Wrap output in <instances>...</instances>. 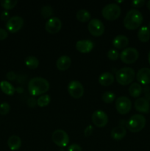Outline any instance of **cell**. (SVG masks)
Here are the masks:
<instances>
[{"label":"cell","instance_id":"8","mask_svg":"<svg viewBox=\"0 0 150 151\" xmlns=\"http://www.w3.org/2000/svg\"><path fill=\"white\" fill-rule=\"evenodd\" d=\"M88 29L90 33L95 37L101 36L104 32V25L99 19H91L88 24Z\"/></svg>","mask_w":150,"mask_h":151},{"label":"cell","instance_id":"42","mask_svg":"<svg viewBox=\"0 0 150 151\" xmlns=\"http://www.w3.org/2000/svg\"><path fill=\"white\" fill-rule=\"evenodd\" d=\"M149 29H150V22L149 23Z\"/></svg>","mask_w":150,"mask_h":151},{"label":"cell","instance_id":"26","mask_svg":"<svg viewBox=\"0 0 150 151\" xmlns=\"http://www.w3.org/2000/svg\"><path fill=\"white\" fill-rule=\"evenodd\" d=\"M25 65L27 66L29 69H35L38 68L39 66V60L35 56H27L25 58Z\"/></svg>","mask_w":150,"mask_h":151},{"label":"cell","instance_id":"7","mask_svg":"<svg viewBox=\"0 0 150 151\" xmlns=\"http://www.w3.org/2000/svg\"><path fill=\"white\" fill-rule=\"evenodd\" d=\"M51 139L53 142L60 147H65L69 145V137L67 133L63 130L57 129L52 133Z\"/></svg>","mask_w":150,"mask_h":151},{"label":"cell","instance_id":"30","mask_svg":"<svg viewBox=\"0 0 150 151\" xmlns=\"http://www.w3.org/2000/svg\"><path fill=\"white\" fill-rule=\"evenodd\" d=\"M116 100V95L111 91H105L102 94V100L106 103H111Z\"/></svg>","mask_w":150,"mask_h":151},{"label":"cell","instance_id":"38","mask_svg":"<svg viewBox=\"0 0 150 151\" xmlns=\"http://www.w3.org/2000/svg\"><path fill=\"white\" fill-rule=\"evenodd\" d=\"M8 36L7 30L3 28H0V40H4Z\"/></svg>","mask_w":150,"mask_h":151},{"label":"cell","instance_id":"19","mask_svg":"<svg viewBox=\"0 0 150 151\" xmlns=\"http://www.w3.org/2000/svg\"><path fill=\"white\" fill-rule=\"evenodd\" d=\"M115 78L110 72H104L99 77V83L104 86H109L114 82Z\"/></svg>","mask_w":150,"mask_h":151},{"label":"cell","instance_id":"15","mask_svg":"<svg viewBox=\"0 0 150 151\" xmlns=\"http://www.w3.org/2000/svg\"><path fill=\"white\" fill-rule=\"evenodd\" d=\"M137 80L143 85L150 83V69L147 67L141 68L137 72Z\"/></svg>","mask_w":150,"mask_h":151},{"label":"cell","instance_id":"25","mask_svg":"<svg viewBox=\"0 0 150 151\" xmlns=\"http://www.w3.org/2000/svg\"><path fill=\"white\" fill-rule=\"evenodd\" d=\"M76 19L81 22H86L89 21L91 18V15L88 10L85 9H81L76 12Z\"/></svg>","mask_w":150,"mask_h":151},{"label":"cell","instance_id":"16","mask_svg":"<svg viewBox=\"0 0 150 151\" xmlns=\"http://www.w3.org/2000/svg\"><path fill=\"white\" fill-rule=\"evenodd\" d=\"M76 49L81 53H88L94 48V44L91 40H79L76 43Z\"/></svg>","mask_w":150,"mask_h":151},{"label":"cell","instance_id":"3","mask_svg":"<svg viewBox=\"0 0 150 151\" xmlns=\"http://www.w3.org/2000/svg\"><path fill=\"white\" fill-rule=\"evenodd\" d=\"M135 72L131 67H123L119 69L116 73V81L120 85L126 86L133 82Z\"/></svg>","mask_w":150,"mask_h":151},{"label":"cell","instance_id":"41","mask_svg":"<svg viewBox=\"0 0 150 151\" xmlns=\"http://www.w3.org/2000/svg\"><path fill=\"white\" fill-rule=\"evenodd\" d=\"M148 60H149V63L150 64V50L148 53Z\"/></svg>","mask_w":150,"mask_h":151},{"label":"cell","instance_id":"37","mask_svg":"<svg viewBox=\"0 0 150 151\" xmlns=\"http://www.w3.org/2000/svg\"><path fill=\"white\" fill-rule=\"evenodd\" d=\"M6 78H7V80H9V81H14L16 78V75L14 72H13V71H10V72H7V75H6Z\"/></svg>","mask_w":150,"mask_h":151},{"label":"cell","instance_id":"14","mask_svg":"<svg viewBox=\"0 0 150 151\" xmlns=\"http://www.w3.org/2000/svg\"><path fill=\"white\" fill-rule=\"evenodd\" d=\"M134 106H135V109L141 113L147 114L149 111V102L145 97H140L137 99L135 101Z\"/></svg>","mask_w":150,"mask_h":151},{"label":"cell","instance_id":"24","mask_svg":"<svg viewBox=\"0 0 150 151\" xmlns=\"http://www.w3.org/2000/svg\"><path fill=\"white\" fill-rule=\"evenodd\" d=\"M143 88L138 83H132L129 87V93L132 97H138L141 94Z\"/></svg>","mask_w":150,"mask_h":151},{"label":"cell","instance_id":"22","mask_svg":"<svg viewBox=\"0 0 150 151\" xmlns=\"http://www.w3.org/2000/svg\"><path fill=\"white\" fill-rule=\"evenodd\" d=\"M0 88L4 94L9 96L13 95L15 91H16V89L13 87V86L8 81H2L0 82Z\"/></svg>","mask_w":150,"mask_h":151},{"label":"cell","instance_id":"5","mask_svg":"<svg viewBox=\"0 0 150 151\" xmlns=\"http://www.w3.org/2000/svg\"><path fill=\"white\" fill-rule=\"evenodd\" d=\"M121 7L116 3H110L104 6L101 11L103 17L108 21H114L121 15Z\"/></svg>","mask_w":150,"mask_h":151},{"label":"cell","instance_id":"4","mask_svg":"<svg viewBox=\"0 0 150 151\" xmlns=\"http://www.w3.org/2000/svg\"><path fill=\"white\" fill-rule=\"evenodd\" d=\"M146 125V118L141 114H134L126 122V128L132 133L142 131Z\"/></svg>","mask_w":150,"mask_h":151},{"label":"cell","instance_id":"12","mask_svg":"<svg viewBox=\"0 0 150 151\" xmlns=\"http://www.w3.org/2000/svg\"><path fill=\"white\" fill-rule=\"evenodd\" d=\"M62 28V22L59 18L51 17L45 24V29L51 34L57 33Z\"/></svg>","mask_w":150,"mask_h":151},{"label":"cell","instance_id":"32","mask_svg":"<svg viewBox=\"0 0 150 151\" xmlns=\"http://www.w3.org/2000/svg\"><path fill=\"white\" fill-rule=\"evenodd\" d=\"M119 55L120 54L116 50H110L107 52V58L111 60H116L119 58Z\"/></svg>","mask_w":150,"mask_h":151},{"label":"cell","instance_id":"11","mask_svg":"<svg viewBox=\"0 0 150 151\" xmlns=\"http://www.w3.org/2000/svg\"><path fill=\"white\" fill-rule=\"evenodd\" d=\"M24 25L23 18L19 16H13L6 23V28L9 32L14 33L22 28Z\"/></svg>","mask_w":150,"mask_h":151},{"label":"cell","instance_id":"23","mask_svg":"<svg viewBox=\"0 0 150 151\" xmlns=\"http://www.w3.org/2000/svg\"><path fill=\"white\" fill-rule=\"evenodd\" d=\"M138 38L141 42H147L150 38V29L148 27H142L138 32Z\"/></svg>","mask_w":150,"mask_h":151},{"label":"cell","instance_id":"29","mask_svg":"<svg viewBox=\"0 0 150 151\" xmlns=\"http://www.w3.org/2000/svg\"><path fill=\"white\" fill-rule=\"evenodd\" d=\"M17 0H2L1 1L0 4L2 7H4L6 10L13 9L15 6L17 4Z\"/></svg>","mask_w":150,"mask_h":151},{"label":"cell","instance_id":"31","mask_svg":"<svg viewBox=\"0 0 150 151\" xmlns=\"http://www.w3.org/2000/svg\"><path fill=\"white\" fill-rule=\"evenodd\" d=\"M10 110V106L7 103H2L0 104V114L6 115L9 113Z\"/></svg>","mask_w":150,"mask_h":151},{"label":"cell","instance_id":"35","mask_svg":"<svg viewBox=\"0 0 150 151\" xmlns=\"http://www.w3.org/2000/svg\"><path fill=\"white\" fill-rule=\"evenodd\" d=\"M0 17H1V19L3 21H8L10 19V13L7 10H4V11L1 12V15H0Z\"/></svg>","mask_w":150,"mask_h":151},{"label":"cell","instance_id":"36","mask_svg":"<svg viewBox=\"0 0 150 151\" xmlns=\"http://www.w3.org/2000/svg\"><path fill=\"white\" fill-rule=\"evenodd\" d=\"M93 131H94V128H93L92 125H88L85 129L84 134H85V137H90L92 134Z\"/></svg>","mask_w":150,"mask_h":151},{"label":"cell","instance_id":"39","mask_svg":"<svg viewBox=\"0 0 150 151\" xmlns=\"http://www.w3.org/2000/svg\"><path fill=\"white\" fill-rule=\"evenodd\" d=\"M27 104L29 107H35V105L37 104V100H35V98H29V100L27 101Z\"/></svg>","mask_w":150,"mask_h":151},{"label":"cell","instance_id":"28","mask_svg":"<svg viewBox=\"0 0 150 151\" xmlns=\"http://www.w3.org/2000/svg\"><path fill=\"white\" fill-rule=\"evenodd\" d=\"M41 14L44 19L51 18L53 14V9L50 5H44L41 9Z\"/></svg>","mask_w":150,"mask_h":151},{"label":"cell","instance_id":"1","mask_svg":"<svg viewBox=\"0 0 150 151\" xmlns=\"http://www.w3.org/2000/svg\"><path fill=\"white\" fill-rule=\"evenodd\" d=\"M49 83L47 80L41 77H36L29 81L28 91L32 96L43 95L49 89Z\"/></svg>","mask_w":150,"mask_h":151},{"label":"cell","instance_id":"34","mask_svg":"<svg viewBox=\"0 0 150 151\" xmlns=\"http://www.w3.org/2000/svg\"><path fill=\"white\" fill-rule=\"evenodd\" d=\"M68 151H82V147L77 144H72L69 146Z\"/></svg>","mask_w":150,"mask_h":151},{"label":"cell","instance_id":"9","mask_svg":"<svg viewBox=\"0 0 150 151\" xmlns=\"http://www.w3.org/2000/svg\"><path fill=\"white\" fill-rule=\"evenodd\" d=\"M131 108H132V103L128 97L125 96H121L116 99V109L120 114H126L130 111Z\"/></svg>","mask_w":150,"mask_h":151},{"label":"cell","instance_id":"40","mask_svg":"<svg viewBox=\"0 0 150 151\" xmlns=\"http://www.w3.org/2000/svg\"><path fill=\"white\" fill-rule=\"evenodd\" d=\"M146 6L147 7H148L149 10H150V0H149V1L146 2Z\"/></svg>","mask_w":150,"mask_h":151},{"label":"cell","instance_id":"21","mask_svg":"<svg viewBox=\"0 0 150 151\" xmlns=\"http://www.w3.org/2000/svg\"><path fill=\"white\" fill-rule=\"evenodd\" d=\"M126 134V131L125 129V128H124L123 126H116L111 131V135L112 138L115 140H121L123 138H124V137Z\"/></svg>","mask_w":150,"mask_h":151},{"label":"cell","instance_id":"17","mask_svg":"<svg viewBox=\"0 0 150 151\" xmlns=\"http://www.w3.org/2000/svg\"><path fill=\"white\" fill-rule=\"evenodd\" d=\"M71 65V60L67 55H62L59 58L56 62V66L60 71H66L69 69Z\"/></svg>","mask_w":150,"mask_h":151},{"label":"cell","instance_id":"27","mask_svg":"<svg viewBox=\"0 0 150 151\" xmlns=\"http://www.w3.org/2000/svg\"><path fill=\"white\" fill-rule=\"evenodd\" d=\"M51 101V97L49 94H43L39 97V98L37 100V105L39 107H45L49 104Z\"/></svg>","mask_w":150,"mask_h":151},{"label":"cell","instance_id":"2","mask_svg":"<svg viewBox=\"0 0 150 151\" xmlns=\"http://www.w3.org/2000/svg\"><path fill=\"white\" fill-rule=\"evenodd\" d=\"M143 20V15L139 10L136 9H131L126 13L124 19V25L127 29L133 30L141 26Z\"/></svg>","mask_w":150,"mask_h":151},{"label":"cell","instance_id":"6","mask_svg":"<svg viewBox=\"0 0 150 151\" xmlns=\"http://www.w3.org/2000/svg\"><path fill=\"white\" fill-rule=\"evenodd\" d=\"M121 60L122 62L126 64H131L136 61L139 57V53L138 51L135 48L133 47H127L124 50H122L120 53Z\"/></svg>","mask_w":150,"mask_h":151},{"label":"cell","instance_id":"13","mask_svg":"<svg viewBox=\"0 0 150 151\" xmlns=\"http://www.w3.org/2000/svg\"><path fill=\"white\" fill-rule=\"evenodd\" d=\"M92 122L96 126L99 128L104 127L108 122V116L104 111L101 110H97L92 114Z\"/></svg>","mask_w":150,"mask_h":151},{"label":"cell","instance_id":"33","mask_svg":"<svg viewBox=\"0 0 150 151\" xmlns=\"http://www.w3.org/2000/svg\"><path fill=\"white\" fill-rule=\"evenodd\" d=\"M146 1L144 0H133V1L131 2L132 6L135 7H141L142 6H144L145 4Z\"/></svg>","mask_w":150,"mask_h":151},{"label":"cell","instance_id":"20","mask_svg":"<svg viewBox=\"0 0 150 151\" xmlns=\"http://www.w3.org/2000/svg\"><path fill=\"white\" fill-rule=\"evenodd\" d=\"M21 139L19 136L13 135L10 137L7 140V145L11 150H18L21 146Z\"/></svg>","mask_w":150,"mask_h":151},{"label":"cell","instance_id":"18","mask_svg":"<svg viewBox=\"0 0 150 151\" xmlns=\"http://www.w3.org/2000/svg\"><path fill=\"white\" fill-rule=\"evenodd\" d=\"M129 44V39L126 35H119L113 40V47L116 49H125Z\"/></svg>","mask_w":150,"mask_h":151},{"label":"cell","instance_id":"10","mask_svg":"<svg viewBox=\"0 0 150 151\" xmlns=\"http://www.w3.org/2000/svg\"><path fill=\"white\" fill-rule=\"evenodd\" d=\"M68 91L72 97L79 99L84 94L83 86L79 81H72L68 85Z\"/></svg>","mask_w":150,"mask_h":151}]
</instances>
